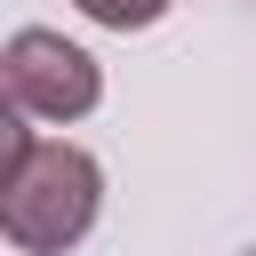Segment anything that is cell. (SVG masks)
Returning <instances> with one entry per match:
<instances>
[{
  "label": "cell",
  "mask_w": 256,
  "mask_h": 256,
  "mask_svg": "<svg viewBox=\"0 0 256 256\" xmlns=\"http://www.w3.org/2000/svg\"><path fill=\"white\" fill-rule=\"evenodd\" d=\"M0 80H8V104H16L24 120H80V112H96V96H104L96 56L72 48L64 32H40V24H24V32L8 40Z\"/></svg>",
  "instance_id": "cell-2"
},
{
  "label": "cell",
  "mask_w": 256,
  "mask_h": 256,
  "mask_svg": "<svg viewBox=\"0 0 256 256\" xmlns=\"http://www.w3.org/2000/svg\"><path fill=\"white\" fill-rule=\"evenodd\" d=\"M88 24H104V32H144V24H160L168 16V0H72Z\"/></svg>",
  "instance_id": "cell-3"
},
{
  "label": "cell",
  "mask_w": 256,
  "mask_h": 256,
  "mask_svg": "<svg viewBox=\"0 0 256 256\" xmlns=\"http://www.w3.org/2000/svg\"><path fill=\"white\" fill-rule=\"evenodd\" d=\"M104 208V168L80 144H40L24 120L0 128V232L24 256H64Z\"/></svg>",
  "instance_id": "cell-1"
}]
</instances>
